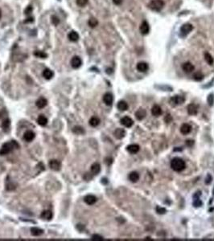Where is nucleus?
Returning <instances> with one entry per match:
<instances>
[{"mask_svg":"<svg viewBox=\"0 0 214 241\" xmlns=\"http://www.w3.org/2000/svg\"><path fill=\"white\" fill-rule=\"evenodd\" d=\"M171 167L173 170L174 171L176 172H180L184 170L186 167V163L185 162L180 158H175L172 160L171 162Z\"/></svg>","mask_w":214,"mask_h":241,"instance_id":"f257e3e1","label":"nucleus"},{"mask_svg":"<svg viewBox=\"0 0 214 241\" xmlns=\"http://www.w3.org/2000/svg\"><path fill=\"white\" fill-rule=\"evenodd\" d=\"M19 144L16 142V141L13 140V141H11L10 142H7V143H4L1 150H0V155H7L11 153L14 149H18L19 148Z\"/></svg>","mask_w":214,"mask_h":241,"instance_id":"f03ea898","label":"nucleus"},{"mask_svg":"<svg viewBox=\"0 0 214 241\" xmlns=\"http://www.w3.org/2000/svg\"><path fill=\"white\" fill-rule=\"evenodd\" d=\"M164 2L163 0H151L148 5L149 8L155 11H160L164 7Z\"/></svg>","mask_w":214,"mask_h":241,"instance_id":"7ed1b4c3","label":"nucleus"},{"mask_svg":"<svg viewBox=\"0 0 214 241\" xmlns=\"http://www.w3.org/2000/svg\"><path fill=\"white\" fill-rule=\"evenodd\" d=\"M193 27L190 23H185L180 27V36L185 37L192 31Z\"/></svg>","mask_w":214,"mask_h":241,"instance_id":"20e7f679","label":"nucleus"},{"mask_svg":"<svg viewBox=\"0 0 214 241\" xmlns=\"http://www.w3.org/2000/svg\"><path fill=\"white\" fill-rule=\"evenodd\" d=\"M48 165H49V167H50L52 170H55V171L60 170V167H61V163H60V162L56 159L51 160L50 162H49V163H48Z\"/></svg>","mask_w":214,"mask_h":241,"instance_id":"39448f33","label":"nucleus"},{"mask_svg":"<svg viewBox=\"0 0 214 241\" xmlns=\"http://www.w3.org/2000/svg\"><path fill=\"white\" fill-rule=\"evenodd\" d=\"M184 101H185V99L181 96H175L171 98V103L173 105H181Z\"/></svg>","mask_w":214,"mask_h":241,"instance_id":"423d86ee","label":"nucleus"},{"mask_svg":"<svg viewBox=\"0 0 214 241\" xmlns=\"http://www.w3.org/2000/svg\"><path fill=\"white\" fill-rule=\"evenodd\" d=\"M82 60L79 56H74L71 59V66L73 68H78L81 66Z\"/></svg>","mask_w":214,"mask_h":241,"instance_id":"0eeeda50","label":"nucleus"},{"mask_svg":"<svg viewBox=\"0 0 214 241\" xmlns=\"http://www.w3.org/2000/svg\"><path fill=\"white\" fill-rule=\"evenodd\" d=\"M120 122H121V124H122L123 125H124L125 127L127 128L131 127L133 125V124H134V121H133L132 119L131 118H129V117H124V118H123L121 119Z\"/></svg>","mask_w":214,"mask_h":241,"instance_id":"6e6552de","label":"nucleus"},{"mask_svg":"<svg viewBox=\"0 0 214 241\" xmlns=\"http://www.w3.org/2000/svg\"><path fill=\"white\" fill-rule=\"evenodd\" d=\"M139 30H140V32L142 35H147L149 32H150V26L148 23L146 21H143L142 23L141 26L139 27Z\"/></svg>","mask_w":214,"mask_h":241,"instance_id":"1a4fd4ad","label":"nucleus"},{"mask_svg":"<svg viewBox=\"0 0 214 241\" xmlns=\"http://www.w3.org/2000/svg\"><path fill=\"white\" fill-rule=\"evenodd\" d=\"M182 68L183 70L186 73H191V72L194 71L195 67H194V65L191 64V63H190V62H186V63H184V64H183Z\"/></svg>","mask_w":214,"mask_h":241,"instance_id":"9d476101","label":"nucleus"},{"mask_svg":"<svg viewBox=\"0 0 214 241\" xmlns=\"http://www.w3.org/2000/svg\"><path fill=\"white\" fill-rule=\"evenodd\" d=\"M85 203L88 205H93L97 202V198L93 195H88L84 198Z\"/></svg>","mask_w":214,"mask_h":241,"instance_id":"9b49d317","label":"nucleus"},{"mask_svg":"<svg viewBox=\"0 0 214 241\" xmlns=\"http://www.w3.org/2000/svg\"><path fill=\"white\" fill-rule=\"evenodd\" d=\"M35 137H36L35 133L32 132L31 130H27V131L25 132L24 135H23V139L26 141H27V142H30V141H32L35 138Z\"/></svg>","mask_w":214,"mask_h":241,"instance_id":"f8f14e48","label":"nucleus"},{"mask_svg":"<svg viewBox=\"0 0 214 241\" xmlns=\"http://www.w3.org/2000/svg\"><path fill=\"white\" fill-rule=\"evenodd\" d=\"M148 68H149V66L146 62H139L137 64V69L140 73H145L148 70Z\"/></svg>","mask_w":214,"mask_h":241,"instance_id":"ddd939ff","label":"nucleus"},{"mask_svg":"<svg viewBox=\"0 0 214 241\" xmlns=\"http://www.w3.org/2000/svg\"><path fill=\"white\" fill-rule=\"evenodd\" d=\"M191 131V126L190 125H188L187 123L185 124H183L180 127V132L181 133H183L184 135H187Z\"/></svg>","mask_w":214,"mask_h":241,"instance_id":"4468645a","label":"nucleus"},{"mask_svg":"<svg viewBox=\"0 0 214 241\" xmlns=\"http://www.w3.org/2000/svg\"><path fill=\"white\" fill-rule=\"evenodd\" d=\"M187 109V113H188V114H190V115H196V114H197V112H198V107H197V105L193 104V103L188 105Z\"/></svg>","mask_w":214,"mask_h":241,"instance_id":"2eb2a0df","label":"nucleus"},{"mask_svg":"<svg viewBox=\"0 0 214 241\" xmlns=\"http://www.w3.org/2000/svg\"><path fill=\"white\" fill-rule=\"evenodd\" d=\"M113 100H114V98H113V96L110 93H105L104 96H103V101L106 105H110L113 104Z\"/></svg>","mask_w":214,"mask_h":241,"instance_id":"dca6fc26","label":"nucleus"},{"mask_svg":"<svg viewBox=\"0 0 214 241\" xmlns=\"http://www.w3.org/2000/svg\"><path fill=\"white\" fill-rule=\"evenodd\" d=\"M151 114L153 116L155 117H160V115L162 114V109L160 107V105H155L152 109H151Z\"/></svg>","mask_w":214,"mask_h":241,"instance_id":"f3484780","label":"nucleus"},{"mask_svg":"<svg viewBox=\"0 0 214 241\" xmlns=\"http://www.w3.org/2000/svg\"><path fill=\"white\" fill-rule=\"evenodd\" d=\"M146 111H145V109H142V108L138 109L136 111V113H135V117H136V118L138 119V120H139V121L144 119V118L146 117Z\"/></svg>","mask_w":214,"mask_h":241,"instance_id":"a211bd4d","label":"nucleus"},{"mask_svg":"<svg viewBox=\"0 0 214 241\" xmlns=\"http://www.w3.org/2000/svg\"><path fill=\"white\" fill-rule=\"evenodd\" d=\"M140 149V147L138 145H136V144H131V145H129V146L127 147V150L129 153L131 154H136L138 152V150Z\"/></svg>","mask_w":214,"mask_h":241,"instance_id":"6ab92c4d","label":"nucleus"},{"mask_svg":"<svg viewBox=\"0 0 214 241\" xmlns=\"http://www.w3.org/2000/svg\"><path fill=\"white\" fill-rule=\"evenodd\" d=\"M47 104H48V100H46L44 97H40V98H39V99L36 100V105L39 109H43V108H44L46 105H47Z\"/></svg>","mask_w":214,"mask_h":241,"instance_id":"aec40b11","label":"nucleus"},{"mask_svg":"<svg viewBox=\"0 0 214 241\" xmlns=\"http://www.w3.org/2000/svg\"><path fill=\"white\" fill-rule=\"evenodd\" d=\"M53 76H54V73L49 68H45L43 71V77L45 78L46 80H51L53 77Z\"/></svg>","mask_w":214,"mask_h":241,"instance_id":"412c9836","label":"nucleus"},{"mask_svg":"<svg viewBox=\"0 0 214 241\" xmlns=\"http://www.w3.org/2000/svg\"><path fill=\"white\" fill-rule=\"evenodd\" d=\"M125 135H126V131L123 129L119 128L114 131V136L118 139H122L125 137Z\"/></svg>","mask_w":214,"mask_h":241,"instance_id":"4be33fe9","label":"nucleus"},{"mask_svg":"<svg viewBox=\"0 0 214 241\" xmlns=\"http://www.w3.org/2000/svg\"><path fill=\"white\" fill-rule=\"evenodd\" d=\"M101 171V166L100 164L97 163V162H95L93 163L91 166V172L94 175H97L98 174L100 173Z\"/></svg>","mask_w":214,"mask_h":241,"instance_id":"5701e85b","label":"nucleus"},{"mask_svg":"<svg viewBox=\"0 0 214 241\" xmlns=\"http://www.w3.org/2000/svg\"><path fill=\"white\" fill-rule=\"evenodd\" d=\"M128 178H129V179H130L131 182H137L138 181V179H139V174H138V173L136 172V171H133L131 173H130Z\"/></svg>","mask_w":214,"mask_h":241,"instance_id":"b1692460","label":"nucleus"},{"mask_svg":"<svg viewBox=\"0 0 214 241\" xmlns=\"http://www.w3.org/2000/svg\"><path fill=\"white\" fill-rule=\"evenodd\" d=\"M68 37V39H69V40L72 41V42H77L79 40V35L76 32H74V31L69 32Z\"/></svg>","mask_w":214,"mask_h":241,"instance_id":"393cba45","label":"nucleus"},{"mask_svg":"<svg viewBox=\"0 0 214 241\" xmlns=\"http://www.w3.org/2000/svg\"><path fill=\"white\" fill-rule=\"evenodd\" d=\"M41 218L46 219V220H50L52 218V212L51 211H44L41 213Z\"/></svg>","mask_w":214,"mask_h":241,"instance_id":"a878e982","label":"nucleus"},{"mask_svg":"<svg viewBox=\"0 0 214 241\" xmlns=\"http://www.w3.org/2000/svg\"><path fill=\"white\" fill-rule=\"evenodd\" d=\"M31 233H32V236H41L44 233V230H42V229L39 228L34 227V228H31Z\"/></svg>","mask_w":214,"mask_h":241,"instance_id":"bb28decb","label":"nucleus"},{"mask_svg":"<svg viewBox=\"0 0 214 241\" xmlns=\"http://www.w3.org/2000/svg\"><path fill=\"white\" fill-rule=\"evenodd\" d=\"M117 107L120 111H126L128 109L127 103L124 100H120L117 105Z\"/></svg>","mask_w":214,"mask_h":241,"instance_id":"cd10ccee","label":"nucleus"},{"mask_svg":"<svg viewBox=\"0 0 214 241\" xmlns=\"http://www.w3.org/2000/svg\"><path fill=\"white\" fill-rule=\"evenodd\" d=\"M37 122L41 126H44L48 124V119L44 115H40V116H39V118L37 119Z\"/></svg>","mask_w":214,"mask_h":241,"instance_id":"c85d7f7f","label":"nucleus"},{"mask_svg":"<svg viewBox=\"0 0 214 241\" xmlns=\"http://www.w3.org/2000/svg\"><path fill=\"white\" fill-rule=\"evenodd\" d=\"M100 124V119L97 117H93L89 120V125L93 126V127H96Z\"/></svg>","mask_w":214,"mask_h":241,"instance_id":"c756f323","label":"nucleus"},{"mask_svg":"<svg viewBox=\"0 0 214 241\" xmlns=\"http://www.w3.org/2000/svg\"><path fill=\"white\" fill-rule=\"evenodd\" d=\"M205 60H206V62H207L208 64H209V65H213V64L214 59H213V56H212V55H211L209 53H208V52H206V53H205Z\"/></svg>","mask_w":214,"mask_h":241,"instance_id":"7c9ffc66","label":"nucleus"},{"mask_svg":"<svg viewBox=\"0 0 214 241\" xmlns=\"http://www.w3.org/2000/svg\"><path fill=\"white\" fill-rule=\"evenodd\" d=\"M34 55L36 56V57H39V58H41V59H45L48 57V55L46 54L45 52H41V51H36L34 52Z\"/></svg>","mask_w":214,"mask_h":241,"instance_id":"2f4dec72","label":"nucleus"},{"mask_svg":"<svg viewBox=\"0 0 214 241\" xmlns=\"http://www.w3.org/2000/svg\"><path fill=\"white\" fill-rule=\"evenodd\" d=\"M73 132L74 133H76V134L80 135V134H83V133H85V130H84V129L82 127H81V126H75V127H73Z\"/></svg>","mask_w":214,"mask_h":241,"instance_id":"473e14b6","label":"nucleus"},{"mask_svg":"<svg viewBox=\"0 0 214 241\" xmlns=\"http://www.w3.org/2000/svg\"><path fill=\"white\" fill-rule=\"evenodd\" d=\"M10 125H11V121L9 119H6L5 121H3V122L2 124V127L4 130H7L9 129Z\"/></svg>","mask_w":214,"mask_h":241,"instance_id":"72a5a7b5","label":"nucleus"},{"mask_svg":"<svg viewBox=\"0 0 214 241\" xmlns=\"http://www.w3.org/2000/svg\"><path fill=\"white\" fill-rule=\"evenodd\" d=\"M88 23H89V27H97V24H98V22H97V20L96 18H91L90 19H89V20Z\"/></svg>","mask_w":214,"mask_h":241,"instance_id":"f704fd0d","label":"nucleus"},{"mask_svg":"<svg viewBox=\"0 0 214 241\" xmlns=\"http://www.w3.org/2000/svg\"><path fill=\"white\" fill-rule=\"evenodd\" d=\"M193 77H194V80H196L197 81H202V80H203L204 76H203V74H202L201 72H198V73H196L194 74Z\"/></svg>","mask_w":214,"mask_h":241,"instance_id":"c9c22d12","label":"nucleus"},{"mask_svg":"<svg viewBox=\"0 0 214 241\" xmlns=\"http://www.w3.org/2000/svg\"><path fill=\"white\" fill-rule=\"evenodd\" d=\"M88 3V0H77V4L79 6V7H85V5Z\"/></svg>","mask_w":214,"mask_h":241,"instance_id":"e433bc0d","label":"nucleus"},{"mask_svg":"<svg viewBox=\"0 0 214 241\" xmlns=\"http://www.w3.org/2000/svg\"><path fill=\"white\" fill-rule=\"evenodd\" d=\"M208 103L209 104L210 106L213 105L214 103V96L213 94H210L209 96H208Z\"/></svg>","mask_w":214,"mask_h":241,"instance_id":"4c0bfd02","label":"nucleus"},{"mask_svg":"<svg viewBox=\"0 0 214 241\" xmlns=\"http://www.w3.org/2000/svg\"><path fill=\"white\" fill-rule=\"evenodd\" d=\"M92 240H103V237L99 235L94 234V235L92 236Z\"/></svg>","mask_w":214,"mask_h":241,"instance_id":"58836bf2","label":"nucleus"},{"mask_svg":"<svg viewBox=\"0 0 214 241\" xmlns=\"http://www.w3.org/2000/svg\"><path fill=\"white\" fill-rule=\"evenodd\" d=\"M52 23H53L54 25H57V24L59 23L60 20H59V18H57V17H56V16H52Z\"/></svg>","mask_w":214,"mask_h":241,"instance_id":"ea45409f","label":"nucleus"},{"mask_svg":"<svg viewBox=\"0 0 214 241\" xmlns=\"http://www.w3.org/2000/svg\"><path fill=\"white\" fill-rule=\"evenodd\" d=\"M156 210H157V212H158L159 214H164V213L166 212V209L164 208V207H158Z\"/></svg>","mask_w":214,"mask_h":241,"instance_id":"a19ab883","label":"nucleus"},{"mask_svg":"<svg viewBox=\"0 0 214 241\" xmlns=\"http://www.w3.org/2000/svg\"><path fill=\"white\" fill-rule=\"evenodd\" d=\"M193 204H194V206H196V207H200V206L202 205V202H201L199 199H195V201H194Z\"/></svg>","mask_w":214,"mask_h":241,"instance_id":"79ce46f5","label":"nucleus"},{"mask_svg":"<svg viewBox=\"0 0 214 241\" xmlns=\"http://www.w3.org/2000/svg\"><path fill=\"white\" fill-rule=\"evenodd\" d=\"M32 7H31V6L27 7V8L25 9V11H24L25 14H27V15H28V14H30V13H32Z\"/></svg>","mask_w":214,"mask_h":241,"instance_id":"37998d69","label":"nucleus"},{"mask_svg":"<svg viewBox=\"0 0 214 241\" xmlns=\"http://www.w3.org/2000/svg\"><path fill=\"white\" fill-rule=\"evenodd\" d=\"M123 1V0H113V2H114V3L115 5L122 4Z\"/></svg>","mask_w":214,"mask_h":241,"instance_id":"c03bdc74","label":"nucleus"},{"mask_svg":"<svg viewBox=\"0 0 214 241\" xmlns=\"http://www.w3.org/2000/svg\"><path fill=\"white\" fill-rule=\"evenodd\" d=\"M193 141H191V140H187V141H186V144H187V146H191L192 145H193Z\"/></svg>","mask_w":214,"mask_h":241,"instance_id":"a18cd8bd","label":"nucleus"},{"mask_svg":"<svg viewBox=\"0 0 214 241\" xmlns=\"http://www.w3.org/2000/svg\"><path fill=\"white\" fill-rule=\"evenodd\" d=\"M32 22H33V18H27V20L24 21V23H32Z\"/></svg>","mask_w":214,"mask_h":241,"instance_id":"49530a36","label":"nucleus"},{"mask_svg":"<svg viewBox=\"0 0 214 241\" xmlns=\"http://www.w3.org/2000/svg\"><path fill=\"white\" fill-rule=\"evenodd\" d=\"M1 16H2V11H1V10H0V18H1Z\"/></svg>","mask_w":214,"mask_h":241,"instance_id":"de8ad7c7","label":"nucleus"}]
</instances>
